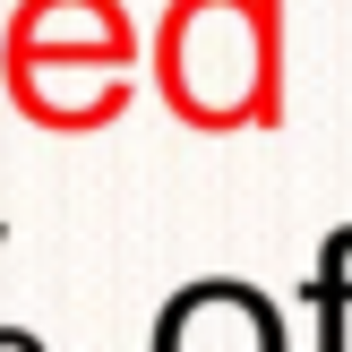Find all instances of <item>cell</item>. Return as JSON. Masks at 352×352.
<instances>
[{
	"mask_svg": "<svg viewBox=\"0 0 352 352\" xmlns=\"http://www.w3.org/2000/svg\"><path fill=\"white\" fill-rule=\"evenodd\" d=\"M155 352H284V318L258 284H189L155 318Z\"/></svg>",
	"mask_w": 352,
	"mask_h": 352,
	"instance_id": "6da1fadb",
	"label": "cell"
},
{
	"mask_svg": "<svg viewBox=\"0 0 352 352\" xmlns=\"http://www.w3.org/2000/svg\"><path fill=\"white\" fill-rule=\"evenodd\" d=\"M309 309H318V352H352L344 318H352V223L318 250V284H309Z\"/></svg>",
	"mask_w": 352,
	"mask_h": 352,
	"instance_id": "7a4b0ae2",
	"label": "cell"
},
{
	"mask_svg": "<svg viewBox=\"0 0 352 352\" xmlns=\"http://www.w3.org/2000/svg\"><path fill=\"white\" fill-rule=\"evenodd\" d=\"M0 352H43V344H34L26 327H0Z\"/></svg>",
	"mask_w": 352,
	"mask_h": 352,
	"instance_id": "3957f363",
	"label": "cell"
},
{
	"mask_svg": "<svg viewBox=\"0 0 352 352\" xmlns=\"http://www.w3.org/2000/svg\"><path fill=\"white\" fill-rule=\"evenodd\" d=\"M0 250H9V223H0Z\"/></svg>",
	"mask_w": 352,
	"mask_h": 352,
	"instance_id": "277c9868",
	"label": "cell"
}]
</instances>
